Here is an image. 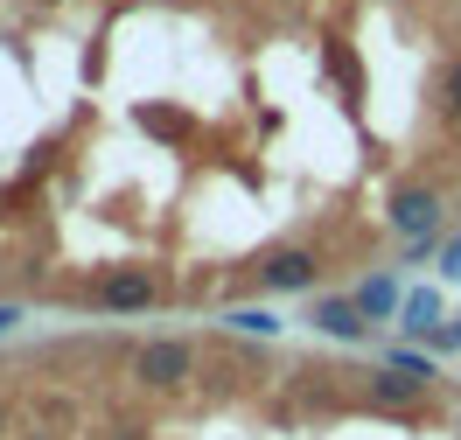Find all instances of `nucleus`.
Masks as SVG:
<instances>
[{
    "label": "nucleus",
    "instance_id": "obj_1",
    "mask_svg": "<svg viewBox=\"0 0 461 440\" xmlns=\"http://www.w3.org/2000/svg\"><path fill=\"white\" fill-rule=\"evenodd\" d=\"M133 378H140L147 391H182V384L196 378V350L175 343V336H154V343L133 350Z\"/></svg>",
    "mask_w": 461,
    "mask_h": 440
},
{
    "label": "nucleus",
    "instance_id": "obj_2",
    "mask_svg": "<svg viewBox=\"0 0 461 440\" xmlns=\"http://www.w3.org/2000/svg\"><path fill=\"white\" fill-rule=\"evenodd\" d=\"M154 293H161V280H154L147 265H113V273H98L91 301L113 308V315H140V308H154Z\"/></svg>",
    "mask_w": 461,
    "mask_h": 440
},
{
    "label": "nucleus",
    "instance_id": "obj_3",
    "mask_svg": "<svg viewBox=\"0 0 461 440\" xmlns=\"http://www.w3.org/2000/svg\"><path fill=\"white\" fill-rule=\"evenodd\" d=\"M315 280H321V252H308V245H280L259 259V293H308Z\"/></svg>",
    "mask_w": 461,
    "mask_h": 440
},
{
    "label": "nucleus",
    "instance_id": "obj_4",
    "mask_svg": "<svg viewBox=\"0 0 461 440\" xmlns=\"http://www.w3.org/2000/svg\"><path fill=\"white\" fill-rule=\"evenodd\" d=\"M392 231L412 245V238H440V196L433 189H399L392 196Z\"/></svg>",
    "mask_w": 461,
    "mask_h": 440
},
{
    "label": "nucleus",
    "instance_id": "obj_5",
    "mask_svg": "<svg viewBox=\"0 0 461 440\" xmlns=\"http://www.w3.org/2000/svg\"><path fill=\"white\" fill-rule=\"evenodd\" d=\"M427 391H433V378H412V371H399V364L371 378V399H377V406H420Z\"/></svg>",
    "mask_w": 461,
    "mask_h": 440
},
{
    "label": "nucleus",
    "instance_id": "obj_6",
    "mask_svg": "<svg viewBox=\"0 0 461 440\" xmlns=\"http://www.w3.org/2000/svg\"><path fill=\"white\" fill-rule=\"evenodd\" d=\"M315 328L336 343H364V308L357 301H315Z\"/></svg>",
    "mask_w": 461,
    "mask_h": 440
},
{
    "label": "nucleus",
    "instance_id": "obj_7",
    "mask_svg": "<svg viewBox=\"0 0 461 440\" xmlns=\"http://www.w3.org/2000/svg\"><path fill=\"white\" fill-rule=\"evenodd\" d=\"M399 328H405V336H427V328H440V293H405Z\"/></svg>",
    "mask_w": 461,
    "mask_h": 440
},
{
    "label": "nucleus",
    "instance_id": "obj_8",
    "mask_svg": "<svg viewBox=\"0 0 461 440\" xmlns=\"http://www.w3.org/2000/svg\"><path fill=\"white\" fill-rule=\"evenodd\" d=\"M357 308H364V315H392V308H405V301H399V280H392V273L364 280V287H357Z\"/></svg>",
    "mask_w": 461,
    "mask_h": 440
},
{
    "label": "nucleus",
    "instance_id": "obj_9",
    "mask_svg": "<svg viewBox=\"0 0 461 440\" xmlns=\"http://www.w3.org/2000/svg\"><path fill=\"white\" fill-rule=\"evenodd\" d=\"M224 322L238 328V336H259V343H266V336H280V328H287L280 315H273V308H230Z\"/></svg>",
    "mask_w": 461,
    "mask_h": 440
},
{
    "label": "nucleus",
    "instance_id": "obj_10",
    "mask_svg": "<svg viewBox=\"0 0 461 440\" xmlns=\"http://www.w3.org/2000/svg\"><path fill=\"white\" fill-rule=\"evenodd\" d=\"M440 105H447V119L461 126V63H447V77H440Z\"/></svg>",
    "mask_w": 461,
    "mask_h": 440
},
{
    "label": "nucleus",
    "instance_id": "obj_11",
    "mask_svg": "<svg viewBox=\"0 0 461 440\" xmlns=\"http://www.w3.org/2000/svg\"><path fill=\"white\" fill-rule=\"evenodd\" d=\"M329 70H336V77H343V85L357 91V63H349V49H343V42H329Z\"/></svg>",
    "mask_w": 461,
    "mask_h": 440
},
{
    "label": "nucleus",
    "instance_id": "obj_12",
    "mask_svg": "<svg viewBox=\"0 0 461 440\" xmlns=\"http://www.w3.org/2000/svg\"><path fill=\"white\" fill-rule=\"evenodd\" d=\"M440 273H447V280H461V238L447 245V252H440Z\"/></svg>",
    "mask_w": 461,
    "mask_h": 440
},
{
    "label": "nucleus",
    "instance_id": "obj_13",
    "mask_svg": "<svg viewBox=\"0 0 461 440\" xmlns=\"http://www.w3.org/2000/svg\"><path fill=\"white\" fill-rule=\"evenodd\" d=\"M14 322H22V308H14V301H0V336H7Z\"/></svg>",
    "mask_w": 461,
    "mask_h": 440
},
{
    "label": "nucleus",
    "instance_id": "obj_14",
    "mask_svg": "<svg viewBox=\"0 0 461 440\" xmlns=\"http://www.w3.org/2000/svg\"><path fill=\"white\" fill-rule=\"evenodd\" d=\"M0 419H7V412H0Z\"/></svg>",
    "mask_w": 461,
    "mask_h": 440
}]
</instances>
